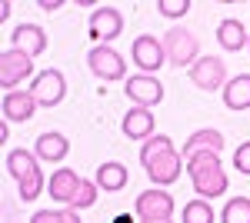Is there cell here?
Masks as SVG:
<instances>
[{
  "label": "cell",
  "instance_id": "3",
  "mask_svg": "<svg viewBox=\"0 0 250 223\" xmlns=\"http://www.w3.org/2000/svg\"><path fill=\"white\" fill-rule=\"evenodd\" d=\"M7 170H10V177L20 183V200H37L40 190H43V173L37 170L34 153H27V150H10V153H7Z\"/></svg>",
  "mask_w": 250,
  "mask_h": 223
},
{
  "label": "cell",
  "instance_id": "15",
  "mask_svg": "<svg viewBox=\"0 0 250 223\" xmlns=\"http://www.w3.org/2000/svg\"><path fill=\"white\" fill-rule=\"evenodd\" d=\"M37 110V100H34V93L20 90V93H3V120H14V123H23V120H30Z\"/></svg>",
  "mask_w": 250,
  "mask_h": 223
},
{
  "label": "cell",
  "instance_id": "21",
  "mask_svg": "<svg viewBox=\"0 0 250 223\" xmlns=\"http://www.w3.org/2000/svg\"><path fill=\"white\" fill-rule=\"evenodd\" d=\"M217 40H220V47H227V50H240L244 43H250V37H247V30H244L240 20H220Z\"/></svg>",
  "mask_w": 250,
  "mask_h": 223
},
{
  "label": "cell",
  "instance_id": "9",
  "mask_svg": "<svg viewBox=\"0 0 250 223\" xmlns=\"http://www.w3.org/2000/svg\"><path fill=\"white\" fill-rule=\"evenodd\" d=\"M130 57H134V63H137V67H140L147 77L154 74V70H160V67H164V60H167V54H164V43H160V40H154L150 34H144V37L134 40Z\"/></svg>",
  "mask_w": 250,
  "mask_h": 223
},
{
  "label": "cell",
  "instance_id": "11",
  "mask_svg": "<svg viewBox=\"0 0 250 223\" xmlns=\"http://www.w3.org/2000/svg\"><path fill=\"white\" fill-rule=\"evenodd\" d=\"M127 97L134 100L137 107H154L160 103V97H164V87H160V80L157 77H147V74H137L127 80Z\"/></svg>",
  "mask_w": 250,
  "mask_h": 223
},
{
  "label": "cell",
  "instance_id": "17",
  "mask_svg": "<svg viewBox=\"0 0 250 223\" xmlns=\"http://www.w3.org/2000/svg\"><path fill=\"white\" fill-rule=\"evenodd\" d=\"M220 147H224V137H220V130H197L190 140L184 143V150H180V153L190 160L193 153H220Z\"/></svg>",
  "mask_w": 250,
  "mask_h": 223
},
{
  "label": "cell",
  "instance_id": "6",
  "mask_svg": "<svg viewBox=\"0 0 250 223\" xmlns=\"http://www.w3.org/2000/svg\"><path fill=\"white\" fill-rule=\"evenodd\" d=\"M137 217H140V223L170 220L173 217V197L164 193V190H144L137 197Z\"/></svg>",
  "mask_w": 250,
  "mask_h": 223
},
{
  "label": "cell",
  "instance_id": "7",
  "mask_svg": "<svg viewBox=\"0 0 250 223\" xmlns=\"http://www.w3.org/2000/svg\"><path fill=\"white\" fill-rule=\"evenodd\" d=\"M30 93L37 100V107H57L67 93V83H63V74L60 70H43V74L34 77L30 83Z\"/></svg>",
  "mask_w": 250,
  "mask_h": 223
},
{
  "label": "cell",
  "instance_id": "4",
  "mask_svg": "<svg viewBox=\"0 0 250 223\" xmlns=\"http://www.w3.org/2000/svg\"><path fill=\"white\" fill-rule=\"evenodd\" d=\"M164 54L170 60L173 67H193L197 63V40H193L190 30H184V27H173L164 34Z\"/></svg>",
  "mask_w": 250,
  "mask_h": 223
},
{
  "label": "cell",
  "instance_id": "30",
  "mask_svg": "<svg viewBox=\"0 0 250 223\" xmlns=\"http://www.w3.org/2000/svg\"><path fill=\"white\" fill-rule=\"evenodd\" d=\"M154 223H170V220H154Z\"/></svg>",
  "mask_w": 250,
  "mask_h": 223
},
{
  "label": "cell",
  "instance_id": "2",
  "mask_svg": "<svg viewBox=\"0 0 250 223\" xmlns=\"http://www.w3.org/2000/svg\"><path fill=\"white\" fill-rule=\"evenodd\" d=\"M187 173H190L193 186L204 200H213V197H224L227 193V173L220 167V157L217 153H193L187 160Z\"/></svg>",
  "mask_w": 250,
  "mask_h": 223
},
{
  "label": "cell",
  "instance_id": "22",
  "mask_svg": "<svg viewBox=\"0 0 250 223\" xmlns=\"http://www.w3.org/2000/svg\"><path fill=\"white\" fill-rule=\"evenodd\" d=\"M184 223H213L210 200H190L184 206Z\"/></svg>",
  "mask_w": 250,
  "mask_h": 223
},
{
  "label": "cell",
  "instance_id": "27",
  "mask_svg": "<svg viewBox=\"0 0 250 223\" xmlns=\"http://www.w3.org/2000/svg\"><path fill=\"white\" fill-rule=\"evenodd\" d=\"M233 167L240 170V173H250V140L237 147V153H233Z\"/></svg>",
  "mask_w": 250,
  "mask_h": 223
},
{
  "label": "cell",
  "instance_id": "5",
  "mask_svg": "<svg viewBox=\"0 0 250 223\" xmlns=\"http://www.w3.org/2000/svg\"><path fill=\"white\" fill-rule=\"evenodd\" d=\"M30 74H34V60L27 54H20L17 47H10V50L0 54V87L3 90L17 87L20 80H27Z\"/></svg>",
  "mask_w": 250,
  "mask_h": 223
},
{
  "label": "cell",
  "instance_id": "18",
  "mask_svg": "<svg viewBox=\"0 0 250 223\" xmlns=\"http://www.w3.org/2000/svg\"><path fill=\"white\" fill-rule=\"evenodd\" d=\"M224 103L230 110H247L250 107V74H237L224 87Z\"/></svg>",
  "mask_w": 250,
  "mask_h": 223
},
{
  "label": "cell",
  "instance_id": "28",
  "mask_svg": "<svg viewBox=\"0 0 250 223\" xmlns=\"http://www.w3.org/2000/svg\"><path fill=\"white\" fill-rule=\"evenodd\" d=\"M60 0H40V10H57Z\"/></svg>",
  "mask_w": 250,
  "mask_h": 223
},
{
  "label": "cell",
  "instance_id": "24",
  "mask_svg": "<svg viewBox=\"0 0 250 223\" xmlns=\"http://www.w3.org/2000/svg\"><path fill=\"white\" fill-rule=\"evenodd\" d=\"M30 223H80L77 210H40V213H34L30 217Z\"/></svg>",
  "mask_w": 250,
  "mask_h": 223
},
{
  "label": "cell",
  "instance_id": "13",
  "mask_svg": "<svg viewBox=\"0 0 250 223\" xmlns=\"http://www.w3.org/2000/svg\"><path fill=\"white\" fill-rule=\"evenodd\" d=\"M14 47H17L20 54H27L30 57V60H34V57H40L43 54V50H47V34H43V30H40L37 23H20L17 30H14Z\"/></svg>",
  "mask_w": 250,
  "mask_h": 223
},
{
  "label": "cell",
  "instance_id": "1",
  "mask_svg": "<svg viewBox=\"0 0 250 223\" xmlns=\"http://www.w3.org/2000/svg\"><path fill=\"white\" fill-rule=\"evenodd\" d=\"M140 163L150 173L154 183H173V180H180V153L173 150L170 137H164V133H154L140 147Z\"/></svg>",
  "mask_w": 250,
  "mask_h": 223
},
{
  "label": "cell",
  "instance_id": "25",
  "mask_svg": "<svg viewBox=\"0 0 250 223\" xmlns=\"http://www.w3.org/2000/svg\"><path fill=\"white\" fill-rule=\"evenodd\" d=\"M97 200V180H83L77 190V197H74V203H70V210H83V206H94Z\"/></svg>",
  "mask_w": 250,
  "mask_h": 223
},
{
  "label": "cell",
  "instance_id": "26",
  "mask_svg": "<svg viewBox=\"0 0 250 223\" xmlns=\"http://www.w3.org/2000/svg\"><path fill=\"white\" fill-rule=\"evenodd\" d=\"M157 10H160L164 17H180V14H187V10H190V0H160V3H157Z\"/></svg>",
  "mask_w": 250,
  "mask_h": 223
},
{
  "label": "cell",
  "instance_id": "16",
  "mask_svg": "<svg viewBox=\"0 0 250 223\" xmlns=\"http://www.w3.org/2000/svg\"><path fill=\"white\" fill-rule=\"evenodd\" d=\"M124 137L127 140H150L154 137V113L144 110V107H134L124 117Z\"/></svg>",
  "mask_w": 250,
  "mask_h": 223
},
{
  "label": "cell",
  "instance_id": "20",
  "mask_svg": "<svg viewBox=\"0 0 250 223\" xmlns=\"http://www.w3.org/2000/svg\"><path fill=\"white\" fill-rule=\"evenodd\" d=\"M67 150H70V143H67L63 133H40L37 137V157L40 160H63Z\"/></svg>",
  "mask_w": 250,
  "mask_h": 223
},
{
  "label": "cell",
  "instance_id": "10",
  "mask_svg": "<svg viewBox=\"0 0 250 223\" xmlns=\"http://www.w3.org/2000/svg\"><path fill=\"white\" fill-rule=\"evenodd\" d=\"M87 63H90V70H94L100 80H120V77L127 74V63H124V57L110 50V47H94L90 54H87Z\"/></svg>",
  "mask_w": 250,
  "mask_h": 223
},
{
  "label": "cell",
  "instance_id": "12",
  "mask_svg": "<svg viewBox=\"0 0 250 223\" xmlns=\"http://www.w3.org/2000/svg\"><path fill=\"white\" fill-rule=\"evenodd\" d=\"M224 63L217 60V57H200L197 63L190 67V80L200 87V90H217V87H224Z\"/></svg>",
  "mask_w": 250,
  "mask_h": 223
},
{
  "label": "cell",
  "instance_id": "23",
  "mask_svg": "<svg viewBox=\"0 0 250 223\" xmlns=\"http://www.w3.org/2000/svg\"><path fill=\"white\" fill-rule=\"evenodd\" d=\"M224 223H250V200L244 197H233L224 206Z\"/></svg>",
  "mask_w": 250,
  "mask_h": 223
},
{
  "label": "cell",
  "instance_id": "29",
  "mask_svg": "<svg viewBox=\"0 0 250 223\" xmlns=\"http://www.w3.org/2000/svg\"><path fill=\"white\" fill-rule=\"evenodd\" d=\"M114 223H134V220H130V217H117Z\"/></svg>",
  "mask_w": 250,
  "mask_h": 223
},
{
  "label": "cell",
  "instance_id": "14",
  "mask_svg": "<svg viewBox=\"0 0 250 223\" xmlns=\"http://www.w3.org/2000/svg\"><path fill=\"white\" fill-rule=\"evenodd\" d=\"M80 183H83V180H80L77 173L63 167V170H57V173L50 177V183H47V190H50V197H54L57 203L70 206V203H74V197H77V190H80Z\"/></svg>",
  "mask_w": 250,
  "mask_h": 223
},
{
  "label": "cell",
  "instance_id": "8",
  "mask_svg": "<svg viewBox=\"0 0 250 223\" xmlns=\"http://www.w3.org/2000/svg\"><path fill=\"white\" fill-rule=\"evenodd\" d=\"M87 30H90V40H100V47H107V40H114L124 30V17L114 7H97L87 20Z\"/></svg>",
  "mask_w": 250,
  "mask_h": 223
},
{
  "label": "cell",
  "instance_id": "19",
  "mask_svg": "<svg viewBox=\"0 0 250 223\" xmlns=\"http://www.w3.org/2000/svg\"><path fill=\"white\" fill-rule=\"evenodd\" d=\"M127 180H130V170L124 167V163H100V170H97V186L107 190V193L124 190Z\"/></svg>",
  "mask_w": 250,
  "mask_h": 223
}]
</instances>
